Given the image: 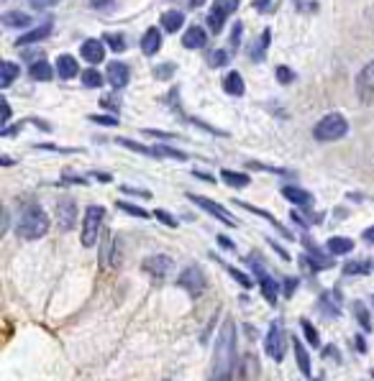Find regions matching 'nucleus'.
I'll return each mask as SVG.
<instances>
[{
    "mask_svg": "<svg viewBox=\"0 0 374 381\" xmlns=\"http://www.w3.org/2000/svg\"><path fill=\"white\" fill-rule=\"evenodd\" d=\"M234 361H236V328H234V320L226 317V323L218 332L216 353H213V376L210 379L231 381V373L236 366Z\"/></svg>",
    "mask_w": 374,
    "mask_h": 381,
    "instance_id": "obj_1",
    "label": "nucleus"
},
{
    "mask_svg": "<svg viewBox=\"0 0 374 381\" xmlns=\"http://www.w3.org/2000/svg\"><path fill=\"white\" fill-rule=\"evenodd\" d=\"M49 228H51V220L44 213V207L36 205V202H29V205L21 210L18 223H16V233L23 241H36V238L49 233Z\"/></svg>",
    "mask_w": 374,
    "mask_h": 381,
    "instance_id": "obj_2",
    "label": "nucleus"
},
{
    "mask_svg": "<svg viewBox=\"0 0 374 381\" xmlns=\"http://www.w3.org/2000/svg\"><path fill=\"white\" fill-rule=\"evenodd\" d=\"M349 133V120L341 113H328L313 126V138L321 144H331V141H341Z\"/></svg>",
    "mask_w": 374,
    "mask_h": 381,
    "instance_id": "obj_3",
    "label": "nucleus"
},
{
    "mask_svg": "<svg viewBox=\"0 0 374 381\" xmlns=\"http://www.w3.org/2000/svg\"><path fill=\"white\" fill-rule=\"evenodd\" d=\"M103 220H105V207L90 205L82 215V246L92 248L98 244V235L103 231Z\"/></svg>",
    "mask_w": 374,
    "mask_h": 381,
    "instance_id": "obj_4",
    "label": "nucleus"
},
{
    "mask_svg": "<svg viewBox=\"0 0 374 381\" xmlns=\"http://www.w3.org/2000/svg\"><path fill=\"white\" fill-rule=\"evenodd\" d=\"M249 266H251V272H254L256 282H259V287H262L264 300L269 304H277V297H279V284L275 282V276L266 272L264 266L259 264V256H256V254L249 256Z\"/></svg>",
    "mask_w": 374,
    "mask_h": 381,
    "instance_id": "obj_5",
    "label": "nucleus"
},
{
    "mask_svg": "<svg viewBox=\"0 0 374 381\" xmlns=\"http://www.w3.org/2000/svg\"><path fill=\"white\" fill-rule=\"evenodd\" d=\"M175 269V261H172V256H164V254H154L144 259V264H141V272L147 274L149 279L154 284L164 282L169 274Z\"/></svg>",
    "mask_w": 374,
    "mask_h": 381,
    "instance_id": "obj_6",
    "label": "nucleus"
},
{
    "mask_svg": "<svg viewBox=\"0 0 374 381\" xmlns=\"http://www.w3.org/2000/svg\"><path fill=\"white\" fill-rule=\"evenodd\" d=\"M238 0H216L213 8L208 10V26H210V34H221L226 21L236 13Z\"/></svg>",
    "mask_w": 374,
    "mask_h": 381,
    "instance_id": "obj_7",
    "label": "nucleus"
},
{
    "mask_svg": "<svg viewBox=\"0 0 374 381\" xmlns=\"http://www.w3.org/2000/svg\"><path fill=\"white\" fill-rule=\"evenodd\" d=\"M285 345H287V338H285V332H282V325L272 323L269 325V330H266V341H264V351L266 356L272 358V361H282L285 358Z\"/></svg>",
    "mask_w": 374,
    "mask_h": 381,
    "instance_id": "obj_8",
    "label": "nucleus"
},
{
    "mask_svg": "<svg viewBox=\"0 0 374 381\" xmlns=\"http://www.w3.org/2000/svg\"><path fill=\"white\" fill-rule=\"evenodd\" d=\"M356 98H359V103H364V105H369L374 100V59L372 62H366L364 67H362V72L356 75Z\"/></svg>",
    "mask_w": 374,
    "mask_h": 381,
    "instance_id": "obj_9",
    "label": "nucleus"
},
{
    "mask_svg": "<svg viewBox=\"0 0 374 381\" xmlns=\"http://www.w3.org/2000/svg\"><path fill=\"white\" fill-rule=\"evenodd\" d=\"M177 284L190 297H200V294L205 292V276L200 272V266H187L185 272L179 274Z\"/></svg>",
    "mask_w": 374,
    "mask_h": 381,
    "instance_id": "obj_10",
    "label": "nucleus"
},
{
    "mask_svg": "<svg viewBox=\"0 0 374 381\" xmlns=\"http://www.w3.org/2000/svg\"><path fill=\"white\" fill-rule=\"evenodd\" d=\"M187 200H192L200 210H205V213H210V215L216 218V220H221V223H226L228 228H234L236 225V218L228 213L223 205H218L216 200H210V197H200V195H187Z\"/></svg>",
    "mask_w": 374,
    "mask_h": 381,
    "instance_id": "obj_11",
    "label": "nucleus"
},
{
    "mask_svg": "<svg viewBox=\"0 0 374 381\" xmlns=\"http://www.w3.org/2000/svg\"><path fill=\"white\" fill-rule=\"evenodd\" d=\"M57 223L62 231H72L77 225V202L72 197H64L57 202Z\"/></svg>",
    "mask_w": 374,
    "mask_h": 381,
    "instance_id": "obj_12",
    "label": "nucleus"
},
{
    "mask_svg": "<svg viewBox=\"0 0 374 381\" xmlns=\"http://www.w3.org/2000/svg\"><path fill=\"white\" fill-rule=\"evenodd\" d=\"M105 79L110 82V88L113 90H123L128 82H131V69H128V64H123V62H110L108 72H105Z\"/></svg>",
    "mask_w": 374,
    "mask_h": 381,
    "instance_id": "obj_13",
    "label": "nucleus"
},
{
    "mask_svg": "<svg viewBox=\"0 0 374 381\" xmlns=\"http://www.w3.org/2000/svg\"><path fill=\"white\" fill-rule=\"evenodd\" d=\"M79 54L88 64H100L105 59V44H103V39H85L79 47Z\"/></svg>",
    "mask_w": 374,
    "mask_h": 381,
    "instance_id": "obj_14",
    "label": "nucleus"
},
{
    "mask_svg": "<svg viewBox=\"0 0 374 381\" xmlns=\"http://www.w3.org/2000/svg\"><path fill=\"white\" fill-rule=\"evenodd\" d=\"M282 197L285 200H290L292 205L297 207H310L313 205V200L315 197L308 192V189H303V187H295V185H285L282 187Z\"/></svg>",
    "mask_w": 374,
    "mask_h": 381,
    "instance_id": "obj_15",
    "label": "nucleus"
},
{
    "mask_svg": "<svg viewBox=\"0 0 374 381\" xmlns=\"http://www.w3.org/2000/svg\"><path fill=\"white\" fill-rule=\"evenodd\" d=\"M54 69H57V77H60V79H75L79 75V64H77V59L72 57V54H60V57H57V64H54Z\"/></svg>",
    "mask_w": 374,
    "mask_h": 381,
    "instance_id": "obj_16",
    "label": "nucleus"
},
{
    "mask_svg": "<svg viewBox=\"0 0 374 381\" xmlns=\"http://www.w3.org/2000/svg\"><path fill=\"white\" fill-rule=\"evenodd\" d=\"M51 34V21H47V23H41V26H36V29L26 31L23 36H18V41H16V47L18 49H23V47H31V44H39V41H44L47 36Z\"/></svg>",
    "mask_w": 374,
    "mask_h": 381,
    "instance_id": "obj_17",
    "label": "nucleus"
},
{
    "mask_svg": "<svg viewBox=\"0 0 374 381\" xmlns=\"http://www.w3.org/2000/svg\"><path fill=\"white\" fill-rule=\"evenodd\" d=\"M208 44V34L203 26H187L185 36H182V47L185 49H203Z\"/></svg>",
    "mask_w": 374,
    "mask_h": 381,
    "instance_id": "obj_18",
    "label": "nucleus"
},
{
    "mask_svg": "<svg viewBox=\"0 0 374 381\" xmlns=\"http://www.w3.org/2000/svg\"><path fill=\"white\" fill-rule=\"evenodd\" d=\"M159 49H162V31L157 26H151L141 36V51H144V57H154Z\"/></svg>",
    "mask_w": 374,
    "mask_h": 381,
    "instance_id": "obj_19",
    "label": "nucleus"
},
{
    "mask_svg": "<svg viewBox=\"0 0 374 381\" xmlns=\"http://www.w3.org/2000/svg\"><path fill=\"white\" fill-rule=\"evenodd\" d=\"M234 205L244 207V210H249V213H254V215H259V218H266V220H269V223L275 225V228H277V231H279V233L285 235L287 241H290V238H292V233H290V231H287L285 225L279 223V220H277V218L272 215V213H266V210H262V207H254V205H249V202H244V200H234Z\"/></svg>",
    "mask_w": 374,
    "mask_h": 381,
    "instance_id": "obj_20",
    "label": "nucleus"
},
{
    "mask_svg": "<svg viewBox=\"0 0 374 381\" xmlns=\"http://www.w3.org/2000/svg\"><path fill=\"white\" fill-rule=\"evenodd\" d=\"M0 23L5 29H29L31 23H34V18H31L29 13H21V10H8V13L0 16Z\"/></svg>",
    "mask_w": 374,
    "mask_h": 381,
    "instance_id": "obj_21",
    "label": "nucleus"
},
{
    "mask_svg": "<svg viewBox=\"0 0 374 381\" xmlns=\"http://www.w3.org/2000/svg\"><path fill=\"white\" fill-rule=\"evenodd\" d=\"M159 23H162V29L167 31V34H177L185 26V13H179V10H164Z\"/></svg>",
    "mask_w": 374,
    "mask_h": 381,
    "instance_id": "obj_22",
    "label": "nucleus"
},
{
    "mask_svg": "<svg viewBox=\"0 0 374 381\" xmlns=\"http://www.w3.org/2000/svg\"><path fill=\"white\" fill-rule=\"evenodd\" d=\"M269 41H272V31L264 29L262 34H259V39L251 44V49H249V57H251V62H262V59L266 57V49H269Z\"/></svg>",
    "mask_w": 374,
    "mask_h": 381,
    "instance_id": "obj_23",
    "label": "nucleus"
},
{
    "mask_svg": "<svg viewBox=\"0 0 374 381\" xmlns=\"http://www.w3.org/2000/svg\"><path fill=\"white\" fill-rule=\"evenodd\" d=\"M223 90H226V95H231V98H241L247 85H244V79H241L238 72H228L226 77H223Z\"/></svg>",
    "mask_w": 374,
    "mask_h": 381,
    "instance_id": "obj_24",
    "label": "nucleus"
},
{
    "mask_svg": "<svg viewBox=\"0 0 374 381\" xmlns=\"http://www.w3.org/2000/svg\"><path fill=\"white\" fill-rule=\"evenodd\" d=\"M325 248H328L334 256H344V254H351V251H354V241H351V238H344V235H334V238H328Z\"/></svg>",
    "mask_w": 374,
    "mask_h": 381,
    "instance_id": "obj_25",
    "label": "nucleus"
},
{
    "mask_svg": "<svg viewBox=\"0 0 374 381\" xmlns=\"http://www.w3.org/2000/svg\"><path fill=\"white\" fill-rule=\"evenodd\" d=\"M221 179H223L228 187H236V189L249 187V182H251V176L249 174H244V172H234V169H221Z\"/></svg>",
    "mask_w": 374,
    "mask_h": 381,
    "instance_id": "obj_26",
    "label": "nucleus"
},
{
    "mask_svg": "<svg viewBox=\"0 0 374 381\" xmlns=\"http://www.w3.org/2000/svg\"><path fill=\"white\" fill-rule=\"evenodd\" d=\"M29 75H31V79H36V82H49V79L54 77V69H51V64L47 59H41L36 64H31Z\"/></svg>",
    "mask_w": 374,
    "mask_h": 381,
    "instance_id": "obj_27",
    "label": "nucleus"
},
{
    "mask_svg": "<svg viewBox=\"0 0 374 381\" xmlns=\"http://www.w3.org/2000/svg\"><path fill=\"white\" fill-rule=\"evenodd\" d=\"M292 348H295L297 369L306 373V376H310V371H313V366H310V356H308V348H306V345H303L300 341H292Z\"/></svg>",
    "mask_w": 374,
    "mask_h": 381,
    "instance_id": "obj_28",
    "label": "nucleus"
},
{
    "mask_svg": "<svg viewBox=\"0 0 374 381\" xmlns=\"http://www.w3.org/2000/svg\"><path fill=\"white\" fill-rule=\"evenodd\" d=\"M18 75H21L18 64H13V62H3V64H0V88L3 90L10 88V85H13V79L18 77Z\"/></svg>",
    "mask_w": 374,
    "mask_h": 381,
    "instance_id": "obj_29",
    "label": "nucleus"
},
{
    "mask_svg": "<svg viewBox=\"0 0 374 381\" xmlns=\"http://www.w3.org/2000/svg\"><path fill=\"white\" fill-rule=\"evenodd\" d=\"M151 148H154V157H157V159H175V161H187L185 151H177V148H172V146L159 144V146H151Z\"/></svg>",
    "mask_w": 374,
    "mask_h": 381,
    "instance_id": "obj_30",
    "label": "nucleus"
},
{
    "mask_svg": "<svg viewBox=\"0 0 374 381\" xmlns=\"http://www.w3.org/2000/svg\"><path fill=\"white\" fill-rule=\"evenodd\" d=\"M82 88L88 90H95V88H103V75H100L95 67H88L85 72H82Z\"/></svg>",
    "mask_w": 374,
    "mask_h": 381,
    "instance_id": "obj_31",
    "label": "nucleus"
},
{
    "mask_svg": "<svg viewBox=\"0 0 374 381\" xmlns=\"http://www.w3.org/2000/svg\"><path fill=\"white\" fill-rule=\"evenodd\" d=\"M369 272H372V261H366V259H356V261H349L344 266L346 276H359V274H369Z\"/></svg>",
    "mask_w": 374,
    "mask_h": 381,
    "instance_id": "obj_32",
    "label": "nucleus"
},
{
    "mask_svg": "<svg viewBox=\"0 0 374 381\" xmlns=\"http://www.w3.org/2000/svg\"><path fill=\"white\" fill-rule=\"evenodd\" d=\"M103 44H105V47H110V49L116 51V54H121V51L128 49L126 36H123V34H103Z\"/></svg>",
    "mask_w": 374,
    "mask_h": 381,
    "instance_id": "obj_33",
    "label": "nucleus"
},
{
    "mask_svg": "<svg viewBox=\"0 0 374 381\" xmlns=\"http://www.w3.org/2000/svg\"><path fill=\"white\" fill-rule=\"evenodd\" d=\"M354 317L359 320V325L364 328V330H372V315H369V310H366V304L364 302H354Z\"/></svg>",
    "mask_w": 374,
    "mask_h": 381,
    "instance_id": "obj_34",
    "label": "nucleus"
},
{
    "mask_svg": "<svg viewBox=\"0 0 374 381\" xmlns=\"http://www.w3.org/2000/svg\"><path fill=\"white\" fill-rule=\"evenodd\" d=\"M116 144L123 148H131V151H136V154H144V157H154V148L144 146V144H136V141H131V138H116Z\"/></svg>",
    "mask_w": 374,
    "mask_h": 381,
    "instance_id": "obj_35",
    "label": "nucleus"
},
{
    "mask_svg": "<svg viewBox=\"0 0 374 381\" xmlns=\"http://www.w3.org/2000/svg\"><path fill=\"white\" fill-rule=\"evenodd\" d=\"M228 59H231V54H228L226 49H216V51H210V67L213 69H218V67H226L228 64Z\"/></svg>",
    "mask_w": 374,
    "mask_h": 381,
    "instance_id": "obj_36",
    "label": "nucleus"
},
{
    "mask_svg": "<svg viewBox=\"0 0 374 381\" xmlns=\"http://www.w3.org/2000/svg\"><path fill=\"white\" fill-rule=\"evenodd\" d=\"M300 328H303V332H306L308 343L318 348V345H321V338H318V330H315V328H313V323H308L306 317H303V320H300Z\"/></svg>",
    "mask_w": 374,
    "mask_h": 381,
    "instance_id": "obj_37",
    "label": "nucleus"
},
{
    "mask_svg": "<svg viewBox=\"0 0 374 381\" xmlns=\"http://www.w3.org/2000/svg\"><path fill=\"white\" fill-rule=\"evenodd\" d=\"M116 207H119V210H123V213H128V215H134V218H144V220L149 218V213L144 210V207L131 205V202H123V200H121V202H119Z\"/></svg>",
    "mask_w": 374,
    "mask_h": 381,
    "instance_id": "obj_38",
    "label": "nucleus"
},
{
    "mask_svg": "<svg viewBox=\"0 0 374 381\" xmlns=\"http://www.w3.org/2000/svg\"><path fill=\"white\" fill-rule=\"evenodd\" d=\"M228 274H231V276H234V279H236L241 287H247V289H249V287H254V279H251L247 272H238V269H234V266H228Z\"/></svg>",
    "mask_w": 374,
    "mask_h": 381,
    "instance_id": "obj_39",
    "label": "nucleus"
},
{
    "mask_svg": "<svg viewBox=\"0 0 374 381\" xmlns=\"http://www.w3.org/2000/svg\"><path fill=\"white\" fill-rule=\"evenodd\" d=\"M277 82H279V85H290V82H295V72H292L290 67H285V64H282V67H277Z\"/></svg>",
    "mask_w": 374,
    "mask_h": 381,
    "instance_id": "obj_40",
    "label": "nucleus"
},
{
    "mask_svg": "<svg viewBox=\"0 0 374 381\" xmlns=\"http://www.w3.org/2000/svg\"><path fill=\"white\" fill-rule=\"evenodd\" d=\"M172 75H175V64H172V62H167V64H157V67H154V77L157 79H169Z\"/></svg>",
    "mask_w": 374,
    "mask_h": 381,
    "instance_id": "obj_41",
    "label": "nucleus"
},
{
    "mask_svg": "<svg viewBox=\"0 0 374 381\" xmlns=\"http://www.w3.org/2000/svg\"><path fill=\"white\" fill-rule=\"evenodd\" d=\"M154 218H157L159 223H164L167 228H177V220L169 215L167 210H154Z\"/></svg>",
    "mask_w": 374,
    "mask_h": 381,
    "instance_id": "obj_42",
    "label": "nucleus"
},
{
    "mask_svg": "<svg viewBox=\"0 0 374 381\" xmlns=\"http://www.w3.org/2000/svg\"><path fill=\"white\" fill-rule=\"evenodd\" d=\"M251 169H259V172H272V174H287V169H277V166L269 164H259V161H249Z\"/></svg>",
    "mask_w": 374,
    "mask_h": 381,
    "instance_id": "obj_43",
    "label": "nucleus"
},
{
    "mask_svg": "<svg viewBox=\"0 0 374 381\" xmlns=\"http://www.w3.org/2000/svg\"><path fill=\"white\" fill-rule=\"evenodd\" d=\"M92 123H98V126H119V118L113 116H90Z\"/></svg>",
    "mask_w": 374,
    "mask_h": 381,
    "instance_id": "obj_44",
    "label": "nucleus"
},
{
    "mask_svg": "<svg viewBox=\"0 0 374 381\" xmlns=\"http://www.w3.org/2000/svg\"><path fill=\"white\" fill-rule=\"evenodd\" d=\"M60 0H29V5L31 8H36V10H47V8H54Z\"/></svg>",
    "mask_w": 374,
    "mask_h": 381,
    "instance_id": "obj_45",
    "label": "nucleus"
},
{
    "mask_svg": "<svg viewBox=\"0 0 374 381\" xmlns=\"http://www.w3.org/2000/svg\"><path fill=\"white\" fill-rule=\"evenodd\" d=\"M241 31H244V23H234V31H231V47L238 49V41H241Z\"/></svg>",
    "mask_w": 374,
    "mask_h": 381,
    "instance_id": "obj_46",
    "label": "nucleus"
},
{
    "mask_svg": "<svg viewBox=\"0 0 374 381\" xmlns=\"http://www.w3.org/2000/svg\"><path fill=\"white\" fill-rule=\"evenodd\" d=\"M0 108H3V118H0V123H3V126L8 128V120H10V105H8V100H5V98L0 100Z\"/></svg>",
    "mask_w": 374,
    "mask_h": 381,
    "instance_id": "obj_47",
    "label": "nucleus"
},
{
    "mask_svg": "<svg viewBox=\"0 0 374 381\" xmlns=\"http://www.w3.org/2000/svg\"><path fill=\"white\" fill-rule=\"evenodd\" d=\"M297 289V279H285V284H282V292L287 294V297H292Z\"/></svg>",
    "mask_w": 374,
    "mask_h": 381,
    "instance_id": "obj_48",
    "label": "nucleus"
},
{
    "mask_svg": "<svg viewBox=\"0 0 374 381\" xmlns=\"http://www.w3.org/2000/svg\"><path fill=\"white\" fill-rule=\"evenodd\" d=\"M126 195H138V197H151V192L149 189H136V187H121Z\"/></svg>",
    "mask_w": 374,
    "mask_h": 381,
    "instance_id": "obj_49",
    "label": "nucleus"
},
{
    "mask_svg": "<svg viewBox=\"0 0 374 381\" xmlns=\"http://www.w3.org/2000/svg\"><path fill=\"white\" fill-rule=\"evenodd\" d=\"M216 241H218V246H221V248H226V251H234V248H236V246H234V241H231V238H226V235H218Z\"/></svg>",
    "mask_w": 374,
    "mask_h": 381,
    "instance_id": "obj_50",
    "label": "nucleus"
},
{
    "mask_svg": "<svg viewBox=\"0 0 374 381\" xmlns=\"http://www.w3.org/2000/svg\"><path fill=\"white\" fill-rule=\"evenodd\" d=\"M90 5H92L95 10H103V8H110L113 0H90Z\"/></svg>",
    "mask_w": 374,
    "mask_h": 381,
    "instance_id": "obj_51",
    "label": "nucleus"
},
{
    "mask_svg": "<svg viewBox=\"0 0 374 381\" xmlns=\"http://www.w3.org/2000/svg\"><path fill=\"white\" fill-rule=\"evenodd\" d=\"M362 238H364L366 244H374V225H369L364 233H362Z\"/></svg>",
    "mask_w": 374,
    "mask_h": 381,
    "instance_id": "obj_52",
    "label": "nucleus"
},
{
    "mask_svg": "<svg viewBox=\"0 0 374 381\" xmlns=\"http://www.w3.org/2000/svg\"><path fill=\"white\" fill-rule=\"evenodd\" d=\"M100 105H110V110H119V103H116V100H110V98H103L100 100Z\"/></svg>",
    "mask_w": 374,
    "mask_h": 381,
    "instance_id": "obj_53",
    "label": "nucleus"
},
{
    "mask_svg": "<svg viewBox=\"0 0 374 381\" xmlns=\"http://www.w3.org/2000/svg\"><path fill=\"white\" fill-rule=\"evenodd\" d=\"M356 351H359V353H364L366 351V345H364V338H356Z\"/></svg>",
    "mask_w": 374,
    "mask_h": 381,
    "instance_id": "obj_54",
    "label": "nucleus"
},
{
    "mask_svg": "<svg viewBox=\"0 0 374 381\" xmlns=\"http://www.w3.org/2000/svg\"><path fill=\"white\" fill-rule=\"evenodd\" d=\"M195 176L197 179H205V182H216V179H213L210 174H205V172H195Z\"/></svg>",
    "mask_w": 374,
    "mask_h": 381,
    "instance_id": "obj_55",
    "label": "nucleus"
},
{
    "mask_svg": "<svg viewBox=\"0 0 374 381\" xmlns=\"http://www.w3.org/2000/svg\"><path fill=\"white\" fill-rule=\"evenodd\" d=\"M266 3H269V0H254V8L256 10H266Z\"/></svg>",
    "mask_w": 374,
    "mask_h": 381,
    "instance_id": "obj_56",
    "label": "nucleus"
},
{
    "mask_svg": "<svg viewBox=\"0 0 374 381\" xmlns=\"http://www.w3.org/2000/svg\"><path fill=\"white\" fill-rule=\"evenodd\" d=\"M203 3H205V0H190V8H200Z\"/></svg>",
    "mask_w": 374,
    "mask_h": 381,
    "instance_id": "obj_57",
    "label": "nucleus"
},
{
    "mask_svg": "<svg viewBox=\"0 0 374 381\" xmlns=\"http://www.w3.org/2000/svg\"><path fill=\"white\" fill-rule=\"evenodd\" d=\"M210 381H216V379H210Z\"/></svg>",
    "mask_w": 374,
    "mask_h": 381,
    "instance_id": "obj_58",
    "label": "nucleus"
},
{
    "mask_svg": "<svg viewBox=\"0 0 374 381\" xmlns=\"http://www.w3.org/2000/svg\"><path fill=\"white\" fill-rule=\"evenodd\" d=\"M164 381H169V379H164Z\"/></svg>",
    "mask_w": 374,
    "mask_h": 381,
    "instance_id": "obj_59",
    "label": "nucleus"
}]
</instances>
